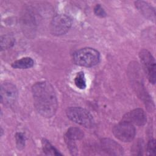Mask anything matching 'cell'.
Returning a JSON list of instances; mask_svg holds the SVG:
<instances>
[{
    "label": "cell",
    "mask_w": 156,
    "mask_h": 156,
    "mask_svg": "<svg viewBox=\"0 0 156 156\" xmlns=\"http://www.w3.org/2000/svg\"><path fill=\"white\" fill-rule=\"evenodd\" d=\"M147 151L149 155H155V140L154 139L150 140L147 144Z\"/></svg>",
    "instance_id": "cell-19"
},
{
    "label": "cell",
    "mask_w": 156,
    "mask_h": 156,
    "mask_svg": "<svg viewBox=\"0 0 156 156\" xmlns=\"http://www.w3.org/2000/svg\"><path fill=\"white\" fill-rule=\"evenodd\" d=\"M139 57L148 80L151 83L155 84L156 80V66L154 57L146 49L141 50L139 53Z\"/></svg>",
    "instance_id": "cell-4"
},
{
    "label": "cell",
    "mask_w": 156,
    "mask_h": 156,
    "mask_svg": "<svg viewBox=\"0 0 156 156\" xmlns=\"http://www.w3.org/2000/svg\"><path fill=\"white\" fill-rule=\"evenodd\" d=\"M113 133L120 141L130 142L135 138L136 130L134 125L129 122L122 121L114 126Z\"/></svg>",
    "instance_id": "cell-6"
},
{
    "label": "cell",
    "mask_w": 156,
    "mask_h": 156,
    "mask_svg": "<svg viewBox=\"0 0 156 156\" xmlns=\"http://www.w3.org/2000/svg\"><path fill=\"white\" fill-rule=\"evenodd\" d=\"M34 104L42 116L51 118L56 113L58 101L55 90L48 82L35 83L32 88Z\"/></svg>",
    "instance_id": "cell-1"
},
{
    "label": "cell",
    "mask_w": 156,
    "mask_h": 156,
    "mask_svg": "<svg viewBox=\"0 0 156 156\" xmlns=\"http://www.w3.org/2000/svg\"><path fill=\"white\" fill-rule=\"evenodd\" d=\"M72 25L71 19L65 14L55 15L51 22L50 30L52 35L60 36L65 35Z\"/></svg>",
    "instance_id": "cell-5"
},
{
    "label": "cell",
    "mask_w": 156,
    "mask_h": 156,
    "mask_svg": "<svg viewBox=\"0 0 156 156\" xmlns=\"http://www.w3.org/2000/svg\"><path fill=\"white\" fill-rule=\"evenodd\" d=\"M122 121L129 122L133 125L144 126L147 122V116L144 111L141 108H135L127 113Z\"/></svg>",
    "instance_id": "cell-9"
},
{
    "label": "cell",
    "mask_w": 156,
    "mask_h": 156,
    "mask_svg": "<svg viewBox=\"0 0 156 156\" xmlns=\"http://www.w3.org/2000/svg\"><path fill=\"white\" fill-rule=\"evenodd\" d=\"M83 137V133L82 130L77 127H71L69 128L65 134V141H76L80 140Z\"/></svg>",
    "instance_id": "cell-13"
},
{
    "label": "cell",
    "mask_w": 156,
    "mask_h": 156,
    "mask_svg": "<svg viewBox=\"0 0 156 156\" xmlns=\"http://www.w3.org/2000/svg\"><path fill=\"white\" fill-rule=\"evenodd\" d=\"M133 151L135 152L136 155H142L143 152V141L138 140L133 147Z\"/></svg>",
    "instance_id": "cell-18"
},
{
    "label": "cell",
    "mask_w": 156,
    "mask_h": 156,
    "mask_svg": "<svg viewBox=\"0 0 156 156\" xmlns=\"http://www.w3.org/2000/svg\"><path fill=\"white\" fill-rule=\"evenodd\" d=\"M21 27L24 34L28 37H33L35 34L36 22L31 10L26 9L21 18Z\"/></svg>",
    "instance_id": "cell-8"
},
{
    "label": "cell",
    "mask_w": 156,
    "mask_h": 156,
    "mask_svg": "<svg viewBox=\"0 0 156 156\" xmlns=\"http://www.w3.org/2000/svg\"><path fill=\"white\" fill-rule=\"evenodd\" d=\"M136 9L146 18L154 21L155 20V11L154 8L147 2L136 1L135 2Z\"/></svg>",
    "instance_id": "cell-11"
},
{
    "label": "cell",
    "mask_w": 156,
    "mask_h": 156,
    "mask_svg": "<svg viewBox=\"0 0 156 156\" xmlns=\"http://www.w3.org/2000/svg\"><path fill=\"white\" fill-rule=\"evenodd\" d=\"M100 53L92 48H83L76 51L73 55L75 64L81 66L92 67L100 61Z\"/></svg>",
    "instance_id": "cell-2"
},
{
    "label": "cell",
    "mask_w": 156,
    "mask_h": 156,
    "mask_svg": "<svg viewBox=\"0 0 156 156\" xmlns=\"http://www.w3.org/2000/svg\"><path fill=\"white\" fill-rule=\"evenodd\" d=\"M74 83L76 86L80 90H84L86 88V79L83 71H79L77 73L74 78Z\"/></svg>",
    "instance_id": "cell-16"
},
{
    "label": "cell",
    "mask_w": 156,
    "mask_h": 156,
    "mask_svg": "<svg viewBox=\"0 0 156 156\" xmlns=\"http://www.w3.org/2000/svg\"><path fill=\"white\" fill-rule=\"evenodd\" d=\"M102 149L111 155H122L124 150L122 146L115 141L110 138H104L101 141Z\"/></svg>",
    "instance_id": "cell-10"
},
{
    "label": "cell",
    "mask_w": 156,
    "mask_h": 156,
    "mask_svg": "<svg viewBox=\"0 0 156 156\" xmlns=\"http://www.w3.org/2000/svg\"><path fill=\"white\" fill-rule=\"evenodd\" d=\"M1 102L6 107H11L17 101L18 92L16 87L11 82H5L1 85Z\"/></svg>",
    "instance_id": "cell-7"
},
{
    "label": "cell",
    "mask_w": 156,
    "mask_h": 156,
    "mask_svg": "<svg viewBox=\"0 0 156 156\" xmlns=\"http://www.w3.org/2000/svg\"><path fill=\"white\" fill-rule=\"evenodd\" d=\"M15 140L17 148L19 150L23 149L25 146L26 141V138L24 134L22 133H16L15 135Z\"/></svg>",
    "instance_id": "cell-17"
},
{
    "label": "cell",
    "mask_w": 156,
    "mask_h": 156,
    "mask_svg": "<svg viewBox=\"0 0 156 156\" xmlns=\"http://www.w3.org/2000/svg\"><path fill=\"white\" fill-rule=\"evenodd\" d=\"M42 144V149L43 152L46 155H62V154L58 152V151L52 146L49 141L46 139H43L41 141Z\"/></svg>",
    "instance_id": "cell-15"
},
{
    "label": "cell",
    "mask_w": 156,
    "mask_h": 156,
    "mask_svg": "<svg viewBox=\"0 0 156 156\" xmlns=\"http://www.w3.org/2000/svg\"><path fill=\"white\" fill-rule=\"evenodd\" d=\"M67 117L72 121L86 128L94 126V120L92 115L86 109L80 107H71L66 111Z\"/></svg>",
    "instance_id": "cell-3"
},
{
    "label": "cell",
    "mask_w": 156,
    "mask_h": 156,
    "mask_svg": "<svg viewBox=\"0 0 156 156\" xmlns=\"http://www.w3.org/2000/svg\"><path fill=\"white\" fill-rule=\"evenodd\" d=\"M34 65V61L31 57H25L13 62L12 66L15 69H28L32 68Z\"/></svg>",
    "instance_id": "cell-12"
},
{
    "label": "cell",
    "mask_w": 156,
    "mask_h": 156,
    "mask_svg": "<svg viewBox=\"0 0 156 156\" xmlns=\"http://www.w3.org/2000/svg\"><path fill=\"white\" fill-rule=\"evenodd\" d=\"M15 38L12 34H7L1 37V51H4L12 48L15 43Z\"/></svg>",
    "instance_id": "cell-14"
},
{
    "label": "cell",
    "mask_w": 156,
    "mask_h": 156,
    "mask_svg": "<svg viewBox=\"0 0 156 156\" xmlns=\"http://www.w3.org/2000/svg\"><path fill=\"white\" fill-rule=\"evenodd\" d=\"M94 14L99 17H105L107 16V13L103 7L100 4H97L94 8Z\"/></svg>",
    "instance_id": "cell-20"
}]
</instances>
